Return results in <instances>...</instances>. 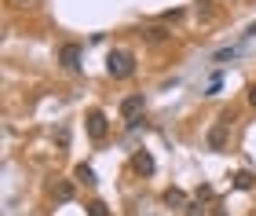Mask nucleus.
<instances>
[{"label": "nucleus", "mask_w": 256, "mask_h": 216, "mask_svg": "<svg viewBox=\"0 0 256 216\" xmlns=\"http://www.w3.org/2000/svg\"><path fill=\"white\" fill-rule=\"evenodd\" d=\"M80 55H84V52H80V44H62V52H59V62L66 66L70 74H77V70H80Z\"/></svg>", "instance_id": "nucleus-4"}, {"label": "nucleus", "mask_w": 256, "mask_h": 216, "mask_svg": "<svg viewBox=\"0 0 256 216\" xmlns=\"http://www.w3.org/2000/svg\"><path fill=\"white\" fill-rule=\"evenodd\" d=\"M70 198H74V184H70V180L55 184V202H70Z\"/></svg>", "instance_id": "nucleus-8"}, {"label": "nucleus", "mask_w": 256, "mask_h": 216, "mask_svg": "<svg viewBox=\"0 0 256 216\" xmlns=\"http://www.w3.org/2000/svg\"><path fill=\"white\" fill-rule=\"evenodd\" d=\"M139 114H143V96H124V99H121V118H124L128 124H136Z\"/></svg>", "instance_id": "nucleus-5"}, {"label": "nucleus", "mask_w": 256, "mask_h": 216, "mask_svg": "<svg viewBox=\"0 0 256 216\" xmlns=\"http://www.w3.org/2000/svg\"><path fill=\"white\" fill-rule=\"evenodd\" d=\"M187 216H205V209H202V202H190V206H187Z\"/></svg>", "instance_id": "nucleus-15"}, {"label": "nucleus", "mask_w": 256, "mask_h": 216, "mask_svg": "<svg viewBox=\"0 0 256 216\" xmlns=\"http://www.w3.org/2000/svg\"><path fill=\"white\" fill-rule=\"evenodd\" d=\"M230 114H224V118H220L216 124H212V132H208V146H212V150H224L227 146V132H230Z\"/></svg>", "instance_id": "nucleus-2"}, {"label": "nucleus", "mask_w": 256, "mask_h": 216, "mask_svg": "<svg viewBox=\"0 0 256 216\" xmlns=\"http://www.w3.org/2000/svg\"><path fill=\"white\" fill-rule=\"evenodd\" d=\"M165 206H176V209H187V206H190V202H187V198H183V190H176V187H168V190H165Z\"/></svg>", "instance_id": "nucleus-7"}, {"label": "nucleus", "mask_w": 256, "mask_h": 216, "mask_svg": "<svg viewBox=\"0 0 256 216\" xmlns=\"http://www.w3.org/2000/svg\"><path fill=\"white\" fill-rule=\"evenodd\" d=\"M161 18H165V22H180V18H183V8H176V11H165Z\"/></svg>", "instance_id": "nucleus-14"}, {"label": "nucleus", "mask_w": 256, "mask_h": 216, "mask_svg": "<svg viewBox=\"0 0 256 216\" xmlns=\"http://www.w3.org/2000/svg\"><path fill=\"white\" fill-rule=\"evenodd\" d=\"M238 55V48H224V52H216V62H230Z\"/></svg>", "instance_id": "nucleus-13"}, {"label": "nucleus", "mask_w": 256, "mask_h": 216, "mask_svg": "<svg viewBox=\"0 0 256 216\" xmlns=\"http://www.w3.org/2000/svg\"><path fill=\"white\" fill-rule=\"evenodd\" d=\"M132 168H136V172H143V176H154V158H150L146 150H139L132 158Z\"/></svg>", "instance_id": "nucleus-6"}, {"label": "nucleus", "mask_w": 256, "mask_h": 216, "mask_svg": "<svg viewBox=\"0 0 256 216\" xmlns=\"http://www.w3.org/2000/svg\"><path fill=\"white\" fill-rule=\"evenodd\" d=\"M74 176L80 180V184H96V172H92L88 165H77V172H74Z\"/></svg>", "instance_id": "nucleus-9"}, {"label": "nucleus", "mask_w": 256, "mask_h": 216, "mask_svg": "<svg viewBox=\"0 0 256 216\" xmlns=\"http://www.w3.org/2000/svg\"><path fill=\"white\" fill-rule=\"evenodd\" d=\"M106 74L114 77V81H124V77H132V74H136V55L124 52V48H114V52L106 55Z\"/></svg>", "instance_id": "nucleus-1"}, {"label": "nucleus", "mask_w": 256, "mask_h": 216, "mask_svg": "<svg viewBox=\"0 0 256 216\" xmlns=\"http://www.w3.org/2000/svg\"><path fill=\"white\" fill-rule=\"evenodd\" d=\"M106 132H110L106 114H102V110H92V114H88V136H92V140H106Z\"/></svg>", "instance_id": "nucleus-3"}, {"label": "nucleus", "mask_w": 256, "mask_h": 216, "mask_svg": "<svg viewBox=\"0 0 256 216\" xmlns=\"http://www.w3.org/2000/svg\"><path fill=\"white\" fill-rule=\"evenodd\" d=\"M88 216H110V209L102 206V202H92V206H88Z\"/></svg>", "instance_id": "nucleus-12"}, {"label": "nucleus", "mask_w": 256, "mask_h": 216, "mask_svg": "<svg viewBox=\"0 0 256 216\" xmlns=\"http://www.w3.org/2000/svg\"><path fill=\"white\" fill-rule=\"evenodd\" d=\"M234 187H238V190H249V187H252V176H249V172H238V176H234Z\"/></svg>", "instance_id": "nucleus-11"}, {"label": "nucleus", "mask_w": 256, "mask_h": 216, "mask_svg": "<svg viewBox=\"0 0 256 216\" xmlns=\"http://www.w3.org/2000/svg\"><path fill=\"white\" fill-rule=\"evenodd\" d=\"M216 92H220V74L212 77V81H208V92H205V96H216Z\"/></svg>", "instance_id": "nucleus-16"}, {"label": "nucleus", "mask_w": 256, "mask_h": 216, "mask_svg": "<svg viewBox=\"0 0 256 216\" xmlns=\"http://www.w3.org/2000/svg\"><path fill=\"white\" fill-rule=\"evenodd\" d=\"M165 37H168V33L161 30V26H154V30H146V40H150V44H161Z\"/></svg>", "instance_id": "nucleus-10"}, {"label": "nucleus", "mask_w": 256, "mask_h": 216, "mask_svg": "<svg viewBox=\"0 0 256 216\" xmlns=\"http://www.w3.org/2000/svg\"><path fill=\"white\" fill-rule=\"evenodd\" d=\"M249 106H256V84H249Z\"/></svg>", "instance_id": "nucleus-17"}, {"label": "nucleus", "mask_w": 256, "mask_h": 216, "mask_svg": "<svg viewBox=\"0 0 256 216\" xmlns=\"http://www.w3.org/2000/svg\"><path fill=\"white\" fill-rule=\"evenodd\" d=\"M18 4H30V0H18Z\"/></svg>", "instance_id": "nucleus-18"}]
</instances>
